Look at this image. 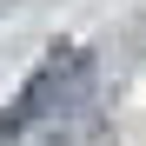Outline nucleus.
Listing matches in <instances>:
<instances>
[{
  "instance_id": "1",
  "label": "nucleus",
  "mask_w": 146,
  "mask_h": 146,
  "mask_svg": "<svg viewBox=\"0 0 146 146\" xmlns=\"http://www.w3.org/2000/svg\"><path fill=\"white\" fill-rule=\"evenodd\" d=\"M93 80V60L80 53V46H66V53H53L27 86H20V100L0 113V139H20V133H33L46 113H60V106H80V93Z\"/></svg>"
}]
</instances>
